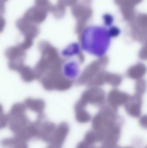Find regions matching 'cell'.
I'll return each instance as SVG.
<instances>
[{
  "label": "cell",
  "instance_id": "obj_1",
  "mask_svg": "<svg viewBox=\"0 0 147 148\" xmlns=\"http://www.w3.org/2000/svg\"><path fill=\"white\" fill-rule=\"evenodd\" d=\"M16 25L18 29L21 31L28 39L36 36L39 33V28L36 24L27 21L23 17L17 20Z\"/></svg>",
  "mask_w": 147,
  "mask_h": 148
},
{
  "label": "cell",
  "instance_id": "obj_2",
  "mask_svg": "<svg viewBox=\"0 0 147 148\" xmlns=\"http://www.w3.org/2000/svg\"><path fill=\"white\" fill-rule=\"evenodd\" d=\"M46 16V11L34 6L27 10L23 17L32 23L38 24L43 22Z\"/></svg>",
  "mask_w": 147,
  "mask_h": 148
},
{
  "label": "cell",
  "instance_id": "obj_3",
  "mask_svg": "<svg viewBox=\"0 0 147 148\" xmlns=\"http://www.w3.org/2000/svg\"><path fill=\"white\" fill-rule=\"evenodd\" d=\"M69 132L70 127L67 123H62L58 127L54 137V143L57 147H60L63 145Z\"/></svg>",
  "mask_w": 147,
  "mask_h": 148
},
{
  "label": "cell",
  "instance_id": "obj_4",
  "mask_svg": "<svg viewBox=\"0 0 147 148\" xmlns=\"http://www.w3.org/2000/svg\"><path fill=\"white\" fill-rule=\"evenodd\" d=\"M83 141L90 146H93L94 144L98 142L97 135L93 130L88 131L85 134Z\"/></svg>",
  "mask_w": 147,
  "mask_h": 148
},
{
  "label": "cell",
  "instance_id": "obj_5",
  "mask_svg": "<svg viewBox=\"0 0 147 148\" xmlns=\"http://www.w3.org/2000/svg\"><path fill=\"white\" fill-rule=\"evenodd\" d=\"M35 7L45 11L49 9L50 5L48 0H35Z\"/></svg>",
  "mask_w": 147,
  "mask_h": 148
},
{
  "label": "cell",
  "instance_id": "obj_6",
  "mask_svg": "<svg viewBox=\"0 0 147 148\" xmlns=\"http://www.w3.org/2000/svg\"><path fill=\"white\" fill-rule=\"evenodd\" d=\"M6 24V21L2 16H0V32L3 31Z\"/></svg>",
  "mask_w": 147,
  "mask_h": 148
},
{
  "label": "cell",
  "instance_id": "obj_7",
  "mask_svg": "<svg viewBox=\"0 0 147 148\" xmlns=\"http://www.w3.org/2000/svg\"><path fill=\"white\" fill-rule=\"evenodd\" d=\"M91 146H89L84 141L80 142L77 145L76 148H90Z\"/></svg>",
  "mask_w": 147,
  "mask_h": 148
},
{
  "label": "cell",
  "instance_id": "obj_8",
  "mask_svg": "<svg viewBox=\"0 0 147 148\" xmlns=\"http://www.w3.org/2000/svg\"><path fill=\"white\" fill-rule=\"evenodd\" d=\"M5 6L4 3L0 2V16H2L5 12Z\"/></svg>",
  "mask_w": 147,
  "mask_h": 148
},
{
  "label": "cell",
  "instance_id": "obj_9",
  "mask_svg": "<svg viewBox=\"0 0 147 148\" xmlns=\"http://www.w3.org/2000/svg\"><path fill=\"white\" fill-rule=\"evenodd\" d=\"M90 148H105L104 147H102V146H101V147H96V146H94V145H93V146H91V147H90Z\"/></svg>",
  "mask_w": 147,
  "mask_h": 148
},
{
  "label": "cell",
  "instance_id": "obj_10",
  "mask_svg": "<svg viewBox=\"0 0 147 148\" xmlns=\"http://www.w3.org/2000/svg\"><path fill=\"white\" fill-rule=\"evenodd\" d=\"M8 1V0H0V2L4 3L6 2L7 1Z\"/></svg>",
  "mask_w": 147,
  "mask_h": 148
},
{
  "label": "cell",
  "instance_id": "obj_11",
  "mask_svg": "<svg viewBox=\"0 0 147 148\" xmlns=\"http://www.w3.org/2000/svg\"><path fill=\"white\" fill-rule=\"evenodd\" d=\"M116 148H133L132 147H117Z\"/></svg>",
  "mask_w": 147,
  "mask_h": 148
}]
</instances>
